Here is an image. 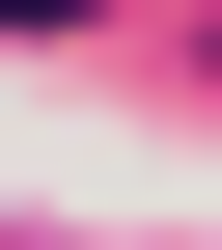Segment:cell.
<instances>
[{"mask_svg": "<svg viewBox=\"0 0 222 250\" xmlns=\"http://www.w3.org/2000/svg\"><path fill=\"white\" fill-rule=\"evenodd\" d=\"M0 28H56V0H0Z\"/></svg>", "mask_w": 222, "mask_h": 250, "instance_id": "6da1fadb", "label": "cell"}]
</instances>
